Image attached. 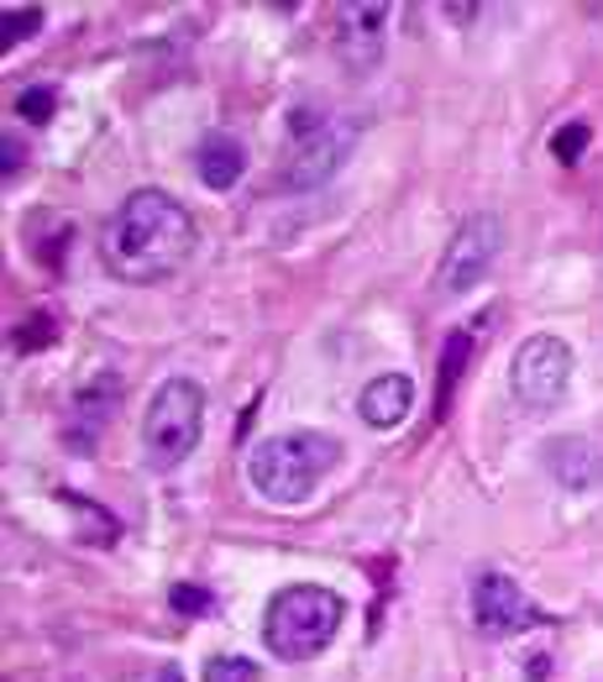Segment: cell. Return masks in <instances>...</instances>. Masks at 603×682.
<instances>
[{
    "mask_svg": "<svg viewBox=\"0 0 603 682\" xmlns=\"http://www.w3.org/2000/svg\"><path fill=\"white\" fill-rule=\"evenodd\" d=\"M195 252V216L163 189H137L105 221L101 258L126 283H158Z\"/></svg>",
    "mask_w": 603,
    "mask_h": 682,
    "instance_id": "6da1fadb",
    "label": "cell"
},
{
    "mask_svg": "<svg viewBox=\"0 0 603 682\" xmlns=\"http://www.w3.org/2000/svg\"><path fill=\"white\" fill-rule=\"evenodd\" d=\"M342 462V442L325 431H283L247 452V478L268 504H304L315 483Z\"/></svg>",
    "mask_w": 603,
    "mask_h": 682,
    "instance_id": "7a4b0ae2",
    "label": "cell"
},
{
    "mask_svg": "<svg viewBox=\"0 0 603 682\" xmlns=\"http://www.w3.org/2000/svg\"><path fill=\"white\" fill-rule=\"evenodd\" d=\"M342 630V599L321 588V582H294L273 593L268 614H262V645L283 657V662H304L331 645V636Z\"/></svg>",
    "mask_w": 603,
    "mask_h": 682,
    "instance_id": "3957f363",
    "label": "cell"
},
{
    "mask_svg": "<svg viewBox=\"0 0 603 682\" xmlns=\"http://www.w3.org/2000/svg\"><path fill=\"white\" fill-rule=\"evenodd\" d=\"M205 431V389L195 379H168L147 404V421H142V452L153 467H179Z\"/></svg>",
    "mask_w": 603,
    "mask_h": 682,
    "instance_id": "277c9868",
    "label": "cell"
},
{
    "mask_svg": "<svg viewBox=\"0 0 603 682\" xmlns=\"http://www.w3.org/2000/svg\"><path fill=\"white\" fill-rule=\"evenodd\" d=\"M294 147L289 163L279 174L283 195H304V189H321L325 179H336V168L352 158V142H357V121H331L315 111H294Z\"/></svg>",
    "mask_w": 603,
    "mask_h": 682,
    "instance_id": "5b68a950",
    "label": "cell"
},
{
    "mask_svg": "<svg viewBox=\"0 0 603 682\" xmlns=\"http://www.w3.org/2000/svg\"><path fill=\"white\" fill-rule=\"evenodd\" d=\"M566 383H572V347L562 337H551V331H536V337H524L514 347V362H509V394L520 410L530 415H545V410H557L566 394Z\"/></svg>",
    "mask_w": 603,
    "mask_h": 682,
    "instance_id": "8992f818",
    "label": "cell"
},
{
    "mask_svg": "<svg viewBox=\"0 0 603 682\" xmlns=\"http://www.w3.org/2000/svg\"><path fill=\"white\" fill-rule=\"evenodd\" d=\"M499 252H503V221L493 216V210H472V216L457 226V237L446 241L436 289H441V294H467V289H478V283L488 279V268H493Z\"/></svg>",
    "mask_w": 603,
    "mask_h": 682,
    "instance_id": "52a82bcc",
    "label": "cell"
},
{
    "mask_svg": "<svg viewBox=\"0 0 603 682\" xmlns=\"http://www.w3.org/2000/svg\"><path fill=\"white\" fill-rule=\"evenodd\" d=\"M472 620L488 630V636H509V630H524L536 624V609L524 599V588L509 572H482L472 582Z\"/></svg>",
    "mask_w": 603,
    "mask_h": 682,
    "instance_id": "ba28073f",
    "label": "cell"
},
{
    "mask_svg": "<svg viewBox=\"0 0 603 682\" xmlns=\"http://www.w3.org/2000/svg\"><path fill=\"white\" fill-rule=\"evenodd\" d=\"M342 53L357 69H373L383 59V42H388V6H342Z\"/></svg>",
    "mask_w": 603,
    "mask_h": 682,
    "instance_id": "9c48e42d",
    "label": "cell"
},
{
    "mask_svg": "<svg viewBox=\"0 0 603 682\" xmlns=\"http://www.w3.org/2000/svg\"><path fill=\"white\" fill-rule=\"evenodd\" d=\"M541 462L562 488H599L603 483V452L588 436H557Z\"/></svg>",
    "mask_w": 603,
    "mask_h": 682,
    "instance_id": "30bf717a",
    "label": "cell"
},
{
    "mask_svg": "<svg viewBox=\"0 0 603 682\" xmlns=\"http://www.w3.org/2000/svg\"><path fill=\"white\" fill-rule=\"evenodd\" d=\"M409 404H415V383L404 379V373H383V379H373L362 389L357 410L373 431H388V425H399L409 415Z\"/></svg>",
    "mask_w": 603,
    "mask_h": 682,
    "instance_id": "8fae6325",
    "label": "cell"
},
{
    "mask_svg": "<svg viewBox=\"0 0 603 682\" xmlns=\"http://www.w3.org/2000/svg\"><path fill=\"white\" fill-rule=\"evenodd\" d=\"M241 174H247V147L237 137H205V147H200L205 189H231Z\"/></svg>",
    "mask_w": 603,
    "mask_h": 682,
    "instance_id": "7c38bea8",
    "label": "cell"
},
{
    "mask_svg": "<svg viewBox=\"0 0 603 682\" xmlns=\"http://www.w3.org/2000/svg\"><path fill=\"white\" fill-rule=\"evenodd\" d=\"M205 682H258V666L247 657H216L205 662Z\"/></svg>",
    "mask_w": 603,
    "mask_h": 682,
    "instance_id": "4fadbf2b",
    "label": "cell"
},
{
    "mask_svg": "<svg viewBox=\"0 0 603 682\" xmlns=\"http://www.w3.org/2000/svg\"><path fill=\"white\" fill-rule=\"evenodd\" d=\"M583 147H588V126H583V121H572V126H562V132L551 137V153H557L562 163H578V158H583Z\"/></svg>",
    "mask_w": 603,
    "mask_h": 682,
    "instance_id": "5bb4252c",
    "label": "cell"
},
{
    "mask_svg": "<svg viewBox=\"0 0 603 682\" xmlns=\"http://www.w3.org/2000/svg\"><path fill=\"white\" fill-rule=\"evenodd\" d=\"M38 27H42V11H38V6H17V11L6 6V42H21V38H32Z\"/></svg>",
    "mask_w": 603,
    "mask_h": 682,
    "instance_id": "9a60e30c",
    "label": "cell"
},
{
    "mask_svg": "<svg viewBox=\"0 0 603 682\" xmlns=\"http://www.w3.org/2000/svg\"><path fill=\"white\" fill-rule=\"evenodd\" d=\"M168 603L179 609V614H210V593L205 588H195V582H174V593H168Z\"/></svg>",
    "mask_w": 603,
    "mask_h": 682,
    "instance_id": "2e32d148",
    "label": "cell"
},
{
    "mask_svg": "<svg viewBox=\"0 0 603 682\" xmlns=\"http://www.w3.org/2000/svg\"><path fill=\"white\" fill-rule=\"evenodd\" d=\"M53 111H59V95H53V90H42V84L21 95V116L38 121V126H42V121H53Z\"/></svg>",
    "mask_w": 603,
    "mask_h": 682,
    "instance_id": "e0dca14e",
    "label": "cell"
},
{
    "mask_svg": "<svg viewBox=\"0 0 603 682\" xmlns=\"http://www.w3.org/2000/svg\"><path fill=\"white\" fill-rule=\"evenodd\" d=\"M462 358H467V337L457 331V337L446 341V362H441V400L451 394V383H457V373H462Z\"/></svg>",
    "mask_w": 603,
    "mask_h": 682,
    "instance_id": "ac0fdd59",
    "label": "cell"
},
{
    "mask_svg": "<svg viewBox=\"0 0 603 682\" xmlns=\"http://www.w3.org/2000/svg\"><path fill=\"white\" fill-rule=\"evenodd\" d=\"M21 158H27V147H21L17 137H6V142H0V174H6V179H11V174L21 168Z\"/></svg>",
    "mask_w": 603,
    "mask_h": 682,
    "instance_id": "d6986e66",
    "label": "cell"
},
{
    "mask_svg": "<svg viewBox=\"0 0 603 682\" xmlns=\"http://www.w3.org/2000/svg\"><path fill=\"white\" fill-rule=\"evenodd\" d=\"M158 682H184V678H179V672H174V666H163V672H158Z\"/></svg>",
    "mask_w": 603,
    "mask_h": 682,
    "instance_id": "ffe728a7",
    "label": "cell"
}]
</instances>
